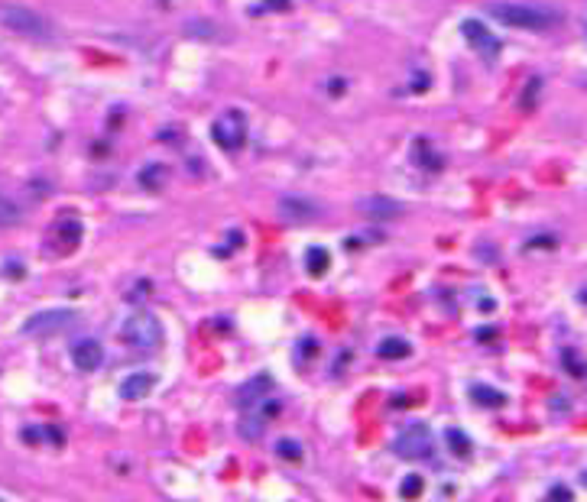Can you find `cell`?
Listing matches in <instances>:
<instances>
[{
	"label": "cell",
	"instance_id": "d6986e66",
	"mask_svg": "<svg viewBox=\"0 0 587 502\" xmlns=\"http://www.w3.org/2000/svg\"><path fill=\"white\" fill-rule=\"evenodd\" d=\"M276 454H279L282 460H299V457H302V447L295 444V441H289V437H282V441L276 444Z\"/></svg>",
	"mask_w": 587,
	"mask_h": 502
},
{
	"label": "cell",
	"instance_id": "4fadbf2b",
	"mask_svg": "<svg viewBox=\"0 0 587 502\" xmlns=\"http://www.w3.org/2000/svg\"><path fill=\"white\" fill-rule=\"evenodd\" d=\"M270 376H257V379H250L247 386L237 389V402H240V408H253L260 399L266 395V389H270Z\"/></svg>",
	"mask_w": 587,
	"mask_h": 502
},
{
	"label": "cell",
	"instance_id": "7402d4cb",
	"mask_svg": "<svg viewBox=\"0 0 587 502\" xmlns=\"http://www.w3.org/2000/svg\"><path fill=\"white\" fill-rule=\"evenodd\" d=\"M549 499H558V502H568V499H571V489H565V486H551Z\"/></svg>",
	"mask_w": 587,
	"mask_h": 502
},
{
	"label": "cell",
	"instance_id": "cb8c5ba5",
	"mask_svg": "<svg viewBox=\"0 0 587 502\" xmlns=\"http://www.w3.org/2000/svg\"><path fill=\"white\" fill-rule=\"evenodd\" d=\"M581 483H584V486H587V470H584V474H581Z\"/></svg>",
	"mask_w": 587,
	"mask_h": 502
},
{
	"label": "cell",
	"instance_id": "9c48e42d",
	"mask_svg": "<svg viewBox=\"0 0 587 502\" xmlns=\"http://www.w3.org/2000/svg\"><path fill=\"white\" fill-rule=\"evenodd\" d=\"M357 211L364 218H374V220H386V218H396L399 214V204L393 198H380V195H370V198H360L357 201Z\"/></svg>",
	"mask_w": 587,
	"mask_h": 502
},
{
	"label": "cell",
	"instance_id": "603a6c76",
	"mask_svg": "<svg viewBox=\"0 0 587 502\" xmlns=\"http://www.w3.org/2000/svg\"><path fill=\"white\" fill-rule=\"evenodd\" d=\"M270 7H276V10H286V7H289V0H273Z\"/></svg>",
	"mask_w": 587,
	"mask_h": 502
},
{
	"label": "cell",
	"instance_id": "2e32d148",
	"mask_svg": "<svg viewBox=\"0 0 587 502\" xmlns=\"http://www.w3.org/2000/svg\"><path fill=\"white\" fill-rule=\"evenodd\" d=\"M20 218H23V211L16 208L14 201H10L4 191H0V227H14V224H20Z\"/></svg>",
	"mask_w": 587,
	"mask_h": 502
},
{
	"label": "cell",
	"instance_id": "ffe728a7",
	"mask_svg": "<svg viewBox=\"0 0 587 502\" xmlns=\"http://www.w3.org/2000/svg\"><path fill=\"white\" fill-rule=\"evenodd\" d=\"M418 493H422V476H418V474H409V476L403 480V496H406V499H416Z\"/></svg>",
	"mask_w": 587,
	"mask_h": 502
},
{
	"label": "cell",
	"instance_id": "3957f363",
	"mask_svg": "<svg viewBox=\"0 0 587 502\" xmlns=\"http://www.w3.org/2000/svg\"><path fill=\"white\" fill-rule=\"evenodd\" d=\"M0 23L7 29H14V33H20V36H36V39H46L49 36V23L43 20L39 14H33V10L26 7H0Z\"/></svg>",
	"mask_w": 587,
	"mask_h": 502
},
{
	"label": "cell",
	"instance_id": "8992f818",
	"mask_svg": "<svg viewBox=\"0 0 587 502\" xmlns=\"http://www.w3.org/2000/svg\"><path fill=\"white\" fill-rule=\"evenodd\" d=\"M243 130H247V120H243V114H237V110L221 114L211 124V137L221 149H237V146H243Z\"/></svg>",
	"mask_w": 587,
	"mask_h": 502
},
{
	"label": "cell",
	"instance_id": "6da1fadb",
	"mask_svg": "<svg viewBox=\"0 0 587 502\" xmlns=\"http://www.w3.org/2000/svg\"><path fill=\"white\" fill-rule=\"evenodd\" d=\"M490 16L499 23H507V26L532 29V33H542L551 23H558V14L536 7V4H490Z\"/></svg>",
	"mask_w": 587,
	"mask_h": 502
},
{
	"label": "cell",
	"instance_id": "8fae6325",
	"mask_svg": "<svg viewBox=\"0 0 587 502\" xmlns=\"http://www.w3.org/2000/svg\"><path fill=\"white\" fill-rule=\"evenodd\" d=\"M279 211H282V218L286 220H312V218H318V204H312V201H305V198H282L279 201Z\"/></svg>",
	"mask_w": 587,
	"mask_h": 502
},
{
	"label": "cell",
	"instance_id": "5bb4252c",
	"mask_svg": "<svg viewBox=\"0 0 587 502\" xmlns=\"http://www.w3.org/2000/svg\"><path fill=\"white\" fill-rule=\"evenodd\" d=\"M383 360H403V357H409L412 353V347L406 341H399V337H389V341H383L380 343V350H376Z\"/></svg>",
	"mask_w": 587,
	"mask_h": 502
},
{
	"label": "cell",
	"instance_id": "e0dca14e",
	"mask_svg": "<svg viewBox=\"0 0 587 502\" xmlns=\"http://www.w3.org/2000/svg\"><path fill=\"white\" fill-rule=\"evenodd\" d=\"M305 260H309V272H312V276H324V272H328V253H324V250L312 247Z\"/></svg>",
	"mask_w": 587,
	"mask_h": 502
},
{
	"label": "cell",
	"instance_id": "5b68a950",
	"mask_svg": "<svg viewBox=\"0 0 587 502\" xmlns=\"http://www.w3.org/2000/svg\"><path fill=\"white\" fill-rule=\"evenodd\" d=\"M72 321H75V311H68V308H52V311H39V314L23 321V334L26 337H49V334L65 331Z\"/></svg>",
	"mask_w": 587,
	"mask_h": 502
},
{
	"label": "cell",
	"instance_id": "ac0fdd59",
	"mask_svg": "<svg viewBox=\"0 0 587 502\" xmlns=\"http://www.w3.org/2000/svg\"><path fill=\"white\" fill-rule=\"evenodd\" d=\"M448 444H451V451H455L458 457H467L470 454V441L461 434V431H448Z\"/></svg>",
	"mask_w": 587,
	"mask_h": 502
},
{
	"label": "cell",
	"instance_id": "44dd1931",
	"mask_svg": "<svg viewBox=\"0 0 587 502\" xmlns=\"http://www.w3.org/2000/svg\"><path fill=\"white\" fill-rule=\"evenodd\" d=\"M565 363H568V373H574V376H584V373H587V370H584V360H578L571 350L565 353Z\"/></svg>",
	"mask_w": 587,
	"mask_h": 502
},
{
	"label": "cell",
	"instance_id": "52a82bcc",
	"mask_svg": "<svg viewBox=\"0 0 587 502\" xmlns=\"http://www.w3.org/2000/svg\"><path fill=\"white\" fill-rule=\"evenodd\" d=\"M461 29H464V39H467L474 49H477V55L484 58V62H493V58L499 55V39L493 36L490 29L484 26V23H477V20H464L461 23Z\"/></svg>",
	"mask_w": 587,
	"mask_h": 502
},
{
	"label": "cell",
	"instance_id": "ba28073f",
	"mask_svg": "<svg viewBox=\"0 0 587 502\" xmlns=\"http://www.w3.org/2000/svg\"><path fill=\"white\" fill-rule=\"evenodd\" d=\"M72 360H75L78 370L91 373V370H97V366L104 363V347L97 341H91V337H85V341H78L72 347Z\"/></svg>",
	"mask_w": 587,
	"mask_h": 502
},
{
	"label": "cell",
	"instance_id": "30bf717a",
	"mask_svg": "<svg viewBox=\"0 0 587 502\" xmlns=\"http://www.w3.org/2000/svg\"><path fill=\"white\" fill-rule=\"evenodd\" d=\"M153 386H156V376H149V373H133V376H127L124 383H120V399H127V402L147 399V395L153 392Z\"/></svg>",
	"mask_w": 587,
	"mask_h": 502
},
{
	"label": "cell",
	"instance_id": "277c9868",
	"mask_svg": "<svg viewBox=\"0 0 587 502\" xmlns=\"http://www.w3.org/2000/svg\"><path fill=\"white\" fill-rule=\"evenodd\" d=\"M393 451L403 460H422L432 454V431L425 424H409L403 434L393 441Z\"/></svg>",
	"mask_w": 587,
	"mask_h": 502
},
{
	"label": "cell",
	"instance_id": "9a60e30c",
	"mask_svg": "<svg viewBox=\"0 0 587 502\" xmlns=\"http://www.w3.org/2000/svg\"><path fill=\"white\" fill-rule=\"evenodd\" d=\"M470 395H474V402H480V405H487V408H499L503 402H507V395L497 392V389H490V386H474L470 389Z\"/></svg>",
	"mask_w": 587,
	"mask_h": 502
},
{
	"label": "cell",
	"instance_id": "7c38bea8",
	"mask_svg": "<svg viewBox=\"0 0 587 502\" xmlns=\"http://www.w3.org/2000/svg\"><path fill=\"white\" fill-rule=\"evenodd\" d=\"M276 412V402H273L270 408H260V412H250L247 418H240V434L247 437V441H257L260 434H263V428H266V422H270V415Z\"/></svg>",
	"mask_w": 587,
	"mask_h": 502
},
{
	"label": "cell",
	"instance_id": "7a4b0ae2",
	"mask_svg": "<svg viewBox=\"0 0 587 502\" xmlns=\"http://www.w3.org/2000/svg\"><path fill=\"white\" fill-rule=\"evenodd\" d=\"M120 337H124L127 347L133 350H156L162 343V324L156 314L149 311H137L124 321V328H120Z\"/></svg>",
	"mask_w": 587,
	"mask_h": 502
}]
</instances>
